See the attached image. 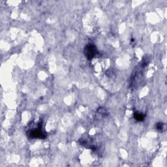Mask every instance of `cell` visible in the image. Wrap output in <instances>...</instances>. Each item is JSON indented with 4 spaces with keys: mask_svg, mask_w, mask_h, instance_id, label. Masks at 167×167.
Wrapping results in <instances>:
<instances>
[{
    "mask_svg": "<svg viewBox=\"0 0 167 167\" xmlns=\"http://www.w3.org/2000/svg\"><path fill=\"white\" fill-rule=\"evenodd\" d=\"M30 136L31 138H34V139H44L45 135L43 134L42 130H41V127H39L37 129H35L32 131H31Z\"/></svg>",
    "mask_w": 167,
    "mask_h": 167,
    "instance_id": "7a4b0ae2",
    "label": "cell"
},
{
    "mask_svg": "<svg viewBox=\"0 0 167 167\" xmlns=\"http://www.w3.org/2000/svg\"><path fill=\"white\" fill-rule=\"evenodd\" d=\"M134 118L139 121H142L145 118V116L140 112H136L134 114Z\"/></svg>",
    "mask_w": 167,
    "mask_h": 167,
    "instance_id": "3957f363",
    "label": "cell"
},
{
    "mask_svg": "<svg viewBox=\"0 0 167 167\" xmlns=\"http://www.w3.org/2000/svg\"><path fill=\"white\" fill-rule=\"evenodd\" d=\"M163 127H164L163 123H159L157 124L156 128H157V130H159V131H161L163 130Z\"/></svg>",
    "mask_w": 167,
    "mask_h": 167,
    "instance_id": "277c9868",
    "label": "cell"
},
{
    "mask_svg": "<svg viewBox=\"0 0 167 167\" xmlns=\"http://www.w3.org/2000/svg\"><path fill=\"white\" fill-rule=\"evenodd\" d=\"M84 52L85 56L89 60L93 59L95 56H96V54H97V50L93 44L87 45L85 48Z\"/></svg>",
    "mask_w": 167,
    "mask_h": 167,
    "instance_id": "6da1fadb",
    "label": "cell"
}]
</instances>
